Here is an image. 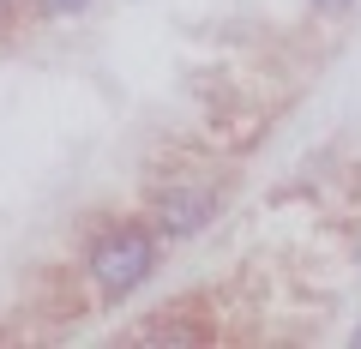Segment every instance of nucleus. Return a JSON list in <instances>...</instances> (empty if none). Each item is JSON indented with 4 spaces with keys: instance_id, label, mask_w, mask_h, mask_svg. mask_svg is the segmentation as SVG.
Returning <instances> with one entry per match:
<instances>
[{
    "instance_id": "nucleus-1",
    "label": "nucleus",
    "mask_w": 361,
    "mask_h": 349,
    "mask_svg": "<svg viewBox=\"0 0 361 349\" xmlns=\"http://www.w3.org/2000/svg\"><path fill=\"white\" fill-rule=\"evenodd\" d=\"M85 265H90V283L103 289L109 301H121V295H133V289L157 271V241L145 229H133V223H121V229H109L103 241H90Z\"/></svg>"
},
{
    "instance_id": "nucleus-5",
    "label": "nucleus",
    "mask_w": 361,
    "mask_h": 349,
    "mask_svg": "<svg viewBox=\"0 0 361 349\" xmlns=\"http://www.w3.org/2000/svg\"><path fill=\"white\" fill-rule=\"evenodd\" d=\"M349 343H361V325H355V331H349Z\"/></svg>"
},
{
    "instance_id": "nucleus-4",
    "label": "nucleus",
    "mask_w": 361,
    "mask_h": 349,
    "mask_svg": "<svg viewBox=\"0 0 361 349\" xmlns=\"http://www.w3.org/2000/svg\"><path fill=\"white\" fill-rule=\"evenodd\" d=\"M313 6H319V13H349L355 0H313Z\"/></svg>"
},
{
    "instance_id": "nucleus-2",
    "label": "nucleus",
    "mask_w": 361,
    "mask_h": 349,
    "mask_svg": "<svg viewBox=\"0 0 361 349\" xmlns=\"http://www.w3.org/2000/svg\"><path fill=\"white\" fill-rule=\"evenodd\" d=\"M211 217H217V199H211L205 187H169V193H157V229H163L169 241L205 229Z\"/></svg>"
},
{
    "instance_id": "nucleus-3",
    "label": "nucleus",
    "mask_w": 361,
    "mask_h": 349,
    "mask_svg": "<svg viewBox=\"0 0 361 349\" xmlns=\"http://www.w3.org/2000/svg\"><path fill=\"white\" fill-rule=\"evenodd\" d=\"M90 0H37V13H49V18H73V13H85Z\"/></svg>"
}]
</instances>
